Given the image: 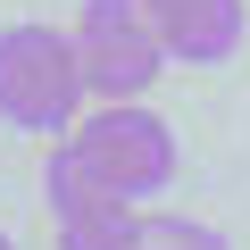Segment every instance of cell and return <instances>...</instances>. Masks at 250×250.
Returning <instances> with one entry per match:
<instances>
[{
	"mask_svg": "<svg viewBox=\"0 0 250 250\" xmlns=\"http://www.w3.org/2000/svg\"><path fill=\"white\" fill-rule=\"evenodd\" d=\"M142 250H233V242L200 217H142Z\"/></svg>",
	"mask_w": 250,
	"mask_h": 250,
	"instance_id": "6",
	"label": "cell"
},
{
	"mask_svg": "<svg viewBox=\"0 0 250 250\" xmlns=\"http://www.w3.org/2000/svg\"><path fill=\"white\" fill-rule=\"evenodd\" d=\"M0 250H17V233H9V225H0Z\"/></svg>",
	"mask_w": 250,
	"mask_h": 250,
	"instance_id": "7",
	"label": "cell"
},
{
	"mask_svg": "<svg viewBox=\"0 0 250 250\" xmlns=\"http://www.w3.org/2000/svg\"><path fill=\"white\" fill-rule=\"evenodd\" d=\"M42 208H50L59 250H134V242H142V208L117 200V192H100V184L67 159V142H59L50 167H42Z\"/></svg>",
	"mask_w": 250,
	"mask_h": 250,
	"instance_id": "4",
	"label": "cell"
},
{
	"mask_svg": "<svg viewBox=\"0 0 250 250\" xmlns=\"http://www.w3.org/2000/svg\"><path fill=\"white\" fill-rule=\"evenodd\" d=\"M67 159H75L100 192H117V200L142 208L150 192L175 184V125H167L159 108H142V100H100V108L75 117Z\"/></svg>",
	"mask_w": 250,
	"mask_h": 250,
	"instance_id": "2",
	"label": "cell"
},
{
	"mask_svg": "<svg viewBox=\"0 0 250 250\" xmlns=\"http://www.w3.org/2000/svg\"><path fill=\"white\" fill-rule=\"evenodd\" d=\"M167 67H225L250 42V0H142Z\"/></svg>",
	"mask_w": 250,
	"mask_h": 250,
	"instance_id": "5",
	"label": "cell"
},
{
	"mask_svg": "<svg viewBox=\"0 0 250 250\" xmlns=\"http://www.w3.org/2000/svg\"><path fill=\"white\" fill-rule=\"evenodd\" d=\"M83 117V59L67 25H0V125L17 134H75Z\"/></svg>",
	"mask_w": 250,
	"mask_h": 250,
	"instance_id": "1",
	"label": "cell"
},
{
	"mask_svg": "<svg viewBox=\"0 0 250 250\" xmlns=\"http://www.w3.org/2000/svg\"><path fill=\"white\" fill-rule=\"evenodd\" d=\"M134 250H142V242H134Z\"/></svg>",
	"mask_w": 250,
	"mask_h": 250,
	"instance_id": "8",
	"label": "cell"
},
{
	"mask_svg": "<svg viewBox=\"0 0 250 250\" xmlns=\"http://www.w3.org/2000/svg\"><path fill=\"white\" fill-rule=\"evenodd\" d=\"M67 34H75V59H83V92H100V100H142L167 67L142 0H83Z\"/></svg>",
	"mask_w": 250,
	"mask_h": 250,
	"instance_id": "3",
	"label": "cell"
}]
</instances>
